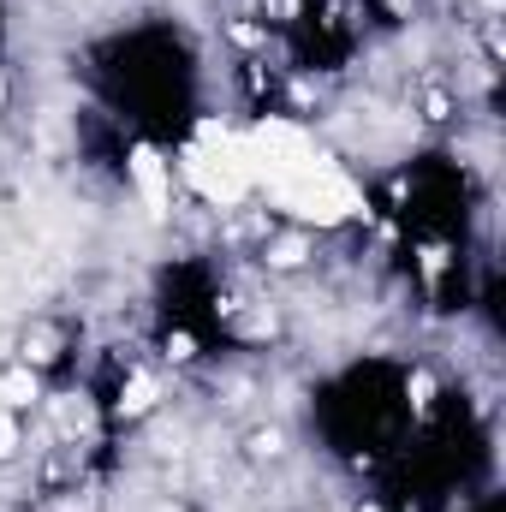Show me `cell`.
<instances>
[{"mask_svg": "<svg viewBox=\"0 0 506 512\" xmlns=\"http://www.w3.org/2000/svg\"><path fill=\"white\" fill-rule=\"evenodd\" d=\"M131 185H137V197H143V209L155 215V221H167V209H173V173H167V161L149 149V143H137L131 149Z\"/></svg>", "mask_w": 506, "mask_h": 512, "instance_id": "1", "label": "cell"}, {"mask_svg": "<svg viewBox=\"0 0 506 512\" xmlns=\"http://www.w3.org/2000/svg\"><path fill=\"white\" fill-rule=\"evenodd\" d=\"M36 399H42V387H36L30 370H6L0 376V411H30Z\"/></svg>", "mask_w": 506, "mask_h": 512, "instance_id": "2", "label": "cell"}, {"mask_svg": "<svg viewBox=\"0 0 506 512\" xmlns=\"http://www.w3.org/2000/svg\"><path fill=\"white\" fill-rule=\"evenodd\" d=\"M155 393H161V382H155V376H131V382L120 387V411H126V417L155 411Z\"/></svg>", "mask_w": 506, "mask_h": 512, "instance_id": "3", "label": "cell"}, {"mask_svg": "<svg viewBox=\"0 0 506 512\" xmlns=\"http://www.w3.org/2000/svg\"><path fill=\"white\" fill-rule=\"evenodd\" d=\"M304 256H310L304 239H280V245H268V262H274V268H298Z\"/></svg>", "mask_w": 506, "mask_h": 512, "instance_id": "4", "label": "cell"}, {"mask_svg": "<svg viewBox=\"0 0 506 512\" xmlns=\"http://www.w3.org/2000/svg\"><path fill=\"white\" fill-rule=\"evenodd\" d=\"M167 358H173V364H191V358H197L191 334H173V340H167Z\"/></svg>", "mask_w": 506, "mask_h": 512, "instance_id": "5", "label": "cell"}, {"mask_svg": "<svg viewBox=\"0 0 506 512\" xmlns=\"http://www.w3.org/2000/svg\"><path fill=\"white\" fill-rule=\"evenodd\" d=\"M12 447H18V423L12 411H0V459H12Z\"/></svg>", "mask_w": 506, "mask_h": 512, "instance_id": "6", "label": "cell"}, {"mask_svg": "<svg viewBox=\"0 0 506 512\" xmlns=\"http://www.w3.org/2000/svg\"><path fill=\"white\" fill-rule=\"evenodd\" d=\"M429 393H435V382L417 370V376H411V405H429Z\"/></svg>", "mask_w": 506, "mask_h": 512, "instance_id": "7", "label": "cell"}, {"mask_svg": "<svg viewBox=\"0 0 506 512\" xmlns=\"http://www.w3.org/2000/svg\"><path fill=\"white\" fill-rule=\"evenodd\" d=\"M256 453L274 459V453H280V429H262V435H256Z\"/></svg>", "mask_w": 506, "mask_h": 512, "instance_id": "8", "label": "cell"}, {"mask_svg": "<svg viewBox=\"0 0 506 512\" xmlns=\"http://www.w3.org/2000/svg\"><path fill=\"white\" fill-rule=\"evenodd\" d=\"M0 108H6V84H0Z\"/></svg>", "mask_w": 506, "mask_h": 512, "instance_id": "9", "label": "cell"}, {"mask_svg": "<svg viewBox=\"0 0 506 512\" xmlns=\"http://www.w3.org/2000/svg\"><path fill=\"white\" fill-rule=\"evenodd\" d=\"M358 512H381V507H358Z\"/></svg>", "mask_w": 506, "mask_h": 512, "instance_id": "10", "label": "cell"}]
</instances>
